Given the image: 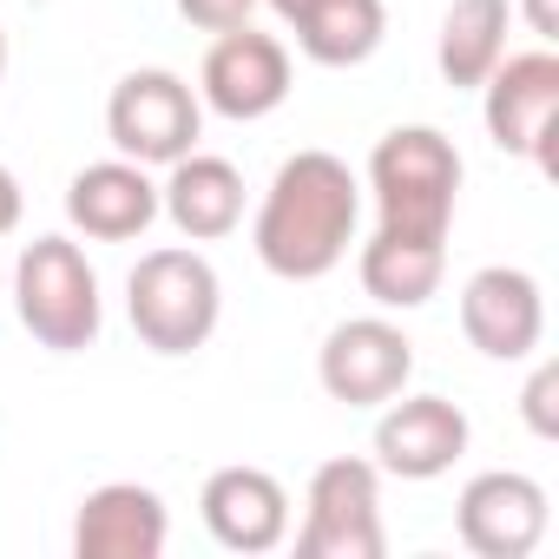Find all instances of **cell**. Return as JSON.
<instances>
[{"label": "cell", "mask_w": 559, "mask_h": 559, "mask_svg": "<svg viewBox=\"0 0 559 559\" xmlns=\"http://www.w3.org/2000/svg\"><path fill=\"white\" fill-rule=\"evenodd\" d=\"M362 224V178L336 158V152H290L276 165L257 224H250V250L270 276L284 284H317L330 276Z\"/></svg>", "instance_id": "obj_1"}, {"label": "cell", "mask_w": 559, "mask_h": 559, "mask_svg": "<svg viewBox=\"0 0 559 559\" xmlns=\"http://www.w3.org/2000/svg\"><path fill=\"white\" fill-rule=\"evenodd\" d=\"M126 317H132V336L152 349V356H191L211 343L217 317H224V284L211 257L185 250V243H165V250H145L126 276Z\"/></svg>", "instance_id": "obj_2"}, {"label": "cell", "mask_w": 559, "mask_h": 559, "mask_svg": "<svg viewBox=\"0 0 559 559\" xmlns=\"http://www.w3.org/2000/svg\"><path fill=\"white\" fill-rule=\"evenodd\" d=\"M369 191L389 230L415 237H448L454 230V198H461V152L435 126H395L369 152Z\"/></svg>", "instance_id": "obj_3"}, {"label": "cell", "mask_w": 559, "mask_h": 559, "mask_svg": "<svg viewBox=\"0 0 559 559\" xmlns=\"http://www.w3.org/2000/svg\"><path fill=\"white\" fill-rule=\"evenodd\" d=\"M14 310L27 336L53 356H80L99 343L106 304H99V276L73 237H34L14 263Z\"/></svg>", "instance_id": "obj_4"}, {"label": "cell", "mask_w": 559, "mask_h": 559, "mask_svg": "<svg viewBox=\"0 0 559 559\" xmlns=\"http://www.w3.org/2000/svg\"><path fill=\"white\" fill-rule=\"evenodd\" d=\"M304 559H382V467L362 454H336L310 474L304 493V526H297Z\"/></svg>", "instance_id": "obj_5"}, {"label": "cell", "mask_w": 559, "mask_h": 559, "mask_svg": "<svg viewBox=\"0 0 559 559\" xmlns=\"http://www.w3.org/2000/svg\"><path fill=\"white\" fill-rule=\"evenodd\" d=\"M198 132H204V99L178 73H165V67L126 73L112 86V99H106V139H112V152L132 158V165H145V171L198 152Z\"/></svg>", "instance_id": "obj_6"}, {"label": "cell", "mask_w": 559, "mask_h": 559, "mask_svg": "<svg viewBox=\"0 0 559 559\" xmlns=\"http://www.w3.org/2000/svg\"><path fill=\"white\" fill-rule=\"evenodd\" d=\"M480 119H487V139L513 158H533L546 178L559 171V60L552 47H533V53H500V67L480 80Z\"/></svg>", "instance_id": "obj_7"}, {"label": "cell", "mask_w": 559, "mask_h": 559, "mask_svg": "<svg viewBox=\"0 0 559 559\" xmlns=\"http://www.w3.org/2000/svg\"><path fill=\"white\" fill-rule=\"evenodd\" d=\"M198 99L217 112V119H270L276 106L290 99V47L276 34H257L250 21L217 34L204 67H198Z\"/></svg>", "instance_id": "obj_8"}, {"label": "cell", "mask_w": 559, "mask_h": 559, "mask_svg": "<svg viewBox=\"0 0 559 559\" xmlns=\"http://www.w3.org/2000/svg\"><path fill=\"white\" fill-rule=\"evenodd\" d=\"M317 376L330 389V402L343 408H382L408 389L415 376V343L389 323V317H349L323 336Z\"/></svg>", "instance_id": "obj_9"}, {"label": "cell", "mask_w": 559, "mask_h": 559, "mask_svg": "<svg viewBox=\"0 0 559 559\" xmlns=\"http://www.w3.org/2000/svg\"><path fill=\"white\" fill-rule=\"evenodd\" d=\"M546 487L533 474H513V467H493V474H474L454 500V533L474 559H526L539 539H546Z\"/></svg>", "instance_id": "obj_10"}, {"label": "cell", "mask_w": 559, "mask_h": 559, "mask_svg": "<svg viewBox=\"0 0 559 559\" xmlns=\"http://www.w3.org/2000/svg\"><path fill=\"white\" fill-rule=\"evenodd\" d=\"M461 336L487 362H526L546 336V297L526 270L487 263L461 284Z\"/></svg>", "instance_id": "obj_11"}, {"label": "cell", "mask_w": 559, "mask_h": 559, "mask_svg": "<svg viewBox=\"0 0 559 559\" xmlns=\"http://www.w3.org/2000/svg\"><path fill=\"white\" fill-rule=\"evenodd\" d=\"M467 415L448 395H395L376 421V467L395 480H441L467 454Z\"/></svg>", "instance_id": "obj_12"}, {"label": "cell", "mask_w": 559, "mask_h": 559, "mask_svg": "<svg viewBox=\"0 0 559 559\" xmlns=\"http://www.w3.org/2000/svg\"><path fill=\"white\" fill-rule=\"evenodd\" d=\"M198 513L224 552H276L290 539V493L263 467H217L198 493Z\"/></svg>", "instance_id": "obj_13"}, {"label": "cell", "mask_w": 559, "mask_h": 559, "mask_svg": "<svg viewBox=\"0 0 559 559\" xmlns=\"http://www.w3.org/2000/svg\"><path fill=\"white\" fill-rule=\"evenodd\" d=\"M171 533V513L139 480H106L73 513V552L80 559H158Z\"/></svg>", "instance_id": "obj_14"}, {"label": "cell", "mask_w": 559, "mask_h": 559, "mask_svg": "<svg viewBox=\"0 0 559 559\" xmlns=\"http://www.w3.org/2000/svg\"><path fill=\"white\" fill-rule=\"evenodd\" d=\"M67 224L93 243H132L158 224V185L132 158H99L67 185Z\"/></svg>", "instance_id": "obj_15"}, {"label": "cell", "mask_w": 559, "mask_h": 559, "mask_svg": "<svg viewBox=\"0 0 559 559\" xmlns=\"http://www.w3.org/2000/svg\"><path fill=\"white\" fill-rule=\"evenodd\" d=\"M158 217L178 224V237L191 243H217L243 224V171L230 158H211V152H185L165 165V185H158Z\"/></svg>", "instance_id": "obj_16"}, {"label": "cell", "mask_w": 559, "mask_h": 559, "mask_svg": "<svg viewBox=\"0 0 559 559\" xmlns=\"http://www.w3.org/2000/svg\"><path fill=\"white\" fill-rule=\"evenodd\" d=\"M356 276H362L369 304H382V310H421L441 290V276H448V237H415V230L376 224V237L356 257Z\"/></svg>", "instance_id": "obj_17"}, {"label": "cell", "mask_w": 559, "mask_h": 559, "mask_svg": "<svg viewBox=\"0 0 559 559\" xmlns=\"http://www.w3.org/2000/svg\"><path fill=\"white\" fill-rule=\"evenodd\" d=\"M507 27H513V0H448L441 40H435L441 80L461 86V93H480V80L507 53Z\"/></svg>", "instance_id": "obj_18"}, {"label": "cell", "mask_w": 559, "mask_h": 559, "mask_svg": "<svg viewBox=\"0 0 559 559\" xmlns=\"http://www.w3.org/2000/svg\"><path fill=\"white\" fill-rule=\"evenodd\" d=\"M290 27H297L304 60L343 73V67H362V60L382 53V40H389V8H382V0H317V8H310L304 21H290Z\"/></svg>", "instance_id": "obj_19"}, {"label": "cell", "mask_w": 559, "mask_h": 559, "mask_svg": "<svg viewBox=\"0 0 559 559\" xmlns=\"http://www.w3.org/2000/svg\"><path fill=\"white\" fill-rule=\"evenodd\" d=\"M552 389H559V369H552V362H539V369H533V382H526V395H520V408H526V428H533L539 441H552V435H559Z\"/></svg>", "instance_id": "obj_20"}, {"label": "cell", "mask_w": 559, "mask_h": 559, "mask_svg": "<svg viewBox=\"0 0 559 559\" xmlns=\"http://www.w3.org/2000/svg\"><path fill=\"white\" fill-rule=\"evenodd\" d=\"M178 14L191 27H204V34H230V27H243L257 14V0H178Z\"/></svg>", "instance_id": "obj_21"}, {"label": "cell", "mask_w": 559, "mask_h": 559, "mask_svg": "<svg viewBox=\"0 0 559 559\" xmlns=\"http://www.w3.org/2000/svg\"><path fill=\"white\" fill-rule=\"evenodd\" d=\"M21 178L8 171V165H0V237H8V230H21Z\"/></svg>", "instance_id": "obj_22"}, {"label": "cell", "mask_w": 559, "mask_h": 559, "mask_svg": "<svg viewBox=\"0 0 559 559\" xmlns=\"http://www.w3.org/2000/svg\"><path fill=\"white\" fill-rule=\"evenodd\" d=\"M513 14H526V27H533L539 40H552V34H559V8H552V0H520Z\"/></svg>", "instance_id": "obj_23"}, {"label": "cell", "mask_w": 559, "mask_h": 559, "mask_svg": "<svg viewBox=\"0 0 559 559\" xmlns=\"http://www.w3.org/2000/svg\"><path fill=\"white\" fill-rule=\"evenodd\" d=\"M270 8H276V21H304L317 0H270Z\"/></svg>", "instance_id": "obj_24"}, {"label": "cell", "mask_w": 559, "mask_h": 559, "mask_svg": "<svg viewBox=\"0 0 559 559\" xmlns=\"http://www.w3.org/2000/svg\"><path fill=\"white\" fill-rule=\"evenodd\" d=\"M0 80H8V27H0Z\"/></svg>", "instance_id": "obj_25"}]
</instances>
